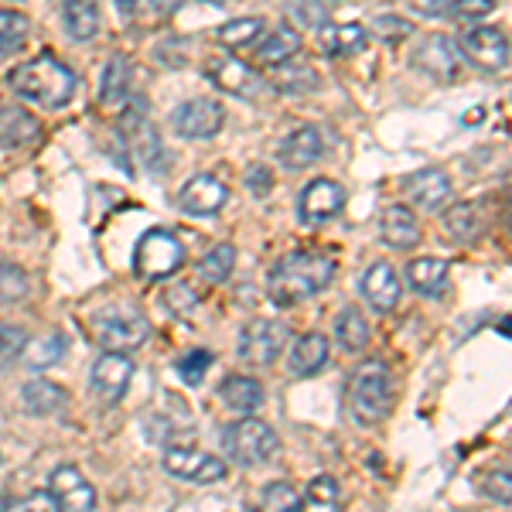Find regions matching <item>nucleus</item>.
Wrapping results in <instances>:
<instances>
[{
	"label": "nucleus",
	"mask_w": 512,
	"mask_h": 512,
	"mask_svg": "<svg viewBox=\"0 0 512 512\" xmlns=\"http://www.w3.org/2000/svg\"><path fill=\"white\" fill-rule=\"evenodd\" d=\"M335 256L325 250H294L287 253L284 260L274 263L267 277V291L270 301L280 304V308H291V304H301L308 297H315L325 291L335 280Z\"/></svg>",
	"instance_id": "f257e3e1"
},
{
	"label": "nucleus",
	"mask_w": 512,
	"mask_h": 512,
	"mask_svg": "<svg viewBox=\"0 0 512 512\" xmlns=\"http://www.w3.org/2000/svg\"><path fill=\"white\" fill-rule=\"evenodd\" d=\"M11 89L21 99H31L38 106H48V110H59L76 93V76L65 62H59L55 55H38V59L21 62L18 69H11Z\"/></svg>",
	"instance_id": "f03ea898"
},
{
	"label": "nucleus",
	"mask_w": 512,
	"mask_h": 512,
	"mask_svg": "<svg viewBox=\"0 0 512 512\" xmlns=\"http://www.w3.org/2000/svg\"><path fill=\"white\" fill-rule=\"evenodd\" d=\"M390 407V369L379 359L362 362L349 376V386H345V414L355 427H376L379 420H386Z\"/></svg>",
	"instance_id": "7ed1b4c3"
},
{
	"label": "nucleus",
	"mask_w": 512,
	"mask_h": 512,
	"mask_svg": "<svg viewBox=\"0 0 512 512\" xmlns=\"http://www.w3.org/2000/svg\"><path fill=\"white\" fill-rule=\"evenodd\" d=\"M222 444H226L229 458L246 468L267 465L280 448L274 427L263 424V420H256V417H243V420H236V424H229L226 434H222Z\"/></svg>",
	"instance_id": "20e7f679"
},
{
	"label": "nucleus",
	"mask_w": 512,
	"mask_h": 512,
	"mask_svg": "<svg viewBox=\"0 0 512 512\" xmlns=\"http://www.w3.org/2000/svg\"><path fill=\"white\" fill-rule=\"evenodd\" d=\"M185 263V246L178 243V236H171L168 229H151L140 236L134 250V270L147 280H164Z\"/></svg>",
	"instance_id": "39448f33"
},
{
	"label": "nucleus",
	"mask_w": 512,
	"mask_h": 512,
	"mask_svg": "<svg viewBox=\"0 0 512 512\" xmlns=\"http://www.w3.org/2000/svg\"><path fill=\"white\" fill-rule=\"evenodd\" d=\"M291 338V328L274 318H256L239 335V359L246 366H270Z\"/></svg>",
	"instance_id": "423d86ee"
},
{
	"label": "nucleus",
	"mask_w": 512,
	"mask_h": 512,
	"mask_svg": "<svg viewBox=\"0 0 512 512\" xmlns=\"http://www.w3.org/2000/svg\"><path fill=\"white\" fill-rule=\"evenodd\" d=\"M164 472L181 478V482H192V485H212L222 482L229 475V465L216 454H205L198 448H168L161 458Z\"/></svg>",
	"instance_id": "0eeeda50"
},
{
	"label": "nucleus",
	"mask_w": 512,
	"mask_h": 512,
	"mask_svg": "<svg viewBox=\"0 0 512 512\" xmlns=\"http://www.w3.org/2000/svg\"><path fill=\"white\" fill-rule=\"evenodd\" d=\"M171 127L185 140H209L226 127V110L216 99H188L171 113Z\"/></svg>",
	"instance_id": "6e6552de"
},
{
	"label": "nucleus",
	"mask_w": 512,
	"mask_h": 512,
	"mask_svg": "<svg viewBox=\"0 0 512 512\" xmlns=\"http://www.w3.org/2000/svg\"><path fill=\"white\" fill-rule=\"evenodd\" d=\"M458 52L482 72H502L509 65V38L499 28H472L461 35Z\"/></svg>",
	"instance_id": "1a4fd4ad"
},
{
	"label": "nucleus",
	"mask_w": 512,
	"mask_h": 512,
	"mask_svg": "<svg viewBox=\"0 0 512 512\" xmlns=\"http://www.w3.org/2000/svg\"><path fill=\"white\" fill-rule=\"evenodd\" d=\"M151 335V325H147L140 315H110L96 321V338L106 352H134L147 342Z\"/></svg>",
	"instance_id": "9d476101"
},
{
	"label": "nucleus",
	"mask_w": 512,
	"mask_h": 512,
	"mask_svg": "<svg viewBox=\"0 0 512 512\" xmlns=\"http://www.w3.org/2000/svg\"><path fill=\"white\" fill-rule=\"evenodd\" d=\"M48 492H52V499L59 509H69V512L96 509V489L86 482V475H82L76 465L55 468L52 478H48Z\"/></svg>",
	"instance_id": "9b49d317"
},
{
	"label": "nucleus",
	"mask_w": 512,
	"mask_h": 512,
	"mask_svg": "<svg viewBox=\"0 0 512 512\" xmlns=\"http://www.w3.org/2000/svg\"><path fill=\"white\" fill-rule=\"evenodd\" d=\"M342 202H345V192H342V185H338V181L315 178L301 192V202H297V209H301V222L318 226V222L335 219L338 212H342Z\"/></svg>",
	"instance_id": "f8f14e48"
},
{
	"label": "nucleus",
	"mask_w": 512,
	"mask_h": 512,
	"mask_svg": "<svg viewBox=\"0 0 512 512\" xmlns=\"http://www.w3.org/2000/svg\"><path fill=\"white\" fill-rule=\"evenodd\" d=\"M226 198H229V192H226V185H222L219 178L195 175V178L185 181V188H181L178 202H181V209H185L188 216L209 219V216H219L222 205H226Z\"/></svg>",
	"instance_id": "ddd939ff"
},
{
	"label": "nucleus",
	"mask_w": 512,
	"mask_h": 512,
	"mask_svg": "<svg viewBox=\"0 0 512 512\" xmlns=\"http://www.w3.org/2000/svg\"><path fill=\"white\" fill-rule=\"evenodd\" d=\"M130 376H134V362L123 352H106L93 366V390L103 396V403H120L130 386Z\"/></svg>",
	"instance_id": "4468645a"
},
{
	"label": "nucleus",
	"mask_w": 512,
	"mask_h": 512,
	"mask_svg": "<svg viewBox=\"0 0 512 512\" xmlns=\"http://www.w3.org/2000/svg\"><path fill=\"white\" fill-rule=\"evenodd\" d=\"M205 76H209L212 86H219L222 93H229V96H253V89H256V76L250 72V65L226 52L205 59Z\"/></svg>",
	"instance_id": "2eb2a0df"
},
{
	"label": "nucleus",
	"mask_w": 512,
	"mask_h": 512,
	"mask_svg": "<svg viewBox=\"0 0 512 512\" xmlns=\"http://www.w3.org/2000/svg\"><path fill=\"white\" fill-rule=\"evenodd\" d=\"M414 65L420 72H427V76L441 79V82H454L461 72V59H458V48L451 45L444 35H431L424 41V45L417 48L414 55Z\"/></svg>",
	"instance_id": "dca6fc26"
},
{
	"label": "nucleus",
	"mask_w": 512,
	"mask_h": 512,
	"mask_svg": "<svg viewBox=\"0 0 512 512\" xmlns=\"http://www.w3.org/2000/svg\"><path fill=\"white\" fill-rule=\"evenodd\" d=\"M403 188H407L410 202H417L420 209H431V212H437L451 198V178H448V171H441V168L417 171V175L407 178Z\"/></svg>",
	"instance_id": "f3484780"
},
{
	"label": "nucleus",
	"mask_w": 512,
	"mask_h": 512,
	"mask_svg": "<svg viewBox=\"0 0 512 512\" xmlns=\"http://www.w3.org/2000/svg\"><path fill=\"white\" fill-rule=\"evenodd\" d=\"M379 236H383V243L393 246V250H414L420 243L417 216L407 205H390V209H383V216H379Z\"/></svg>",
	"instance_id": "a211bd4d"
},
{
	"label": "nucleus",
	"mask_w": 512,
	"mask_h": 512,
	"mask_svg": "<svg viewBox=\"0 0 512 512\" xmlns=\"http://www.w3.org/2000/svg\"><path fill=\"white\" fill-rule=\"evenodd\" d=\"M362 294L376 311H393L400 301V277L390 263H373L362 277Z\"/></svg>",
	"instance_id": "6ab92c4d"
},
{
	"label": "nucleus",
	"mask_w": 512,
	"mask_h": 512,
	"mask_svg": "<svg viewBox=\"0 0 512 512\" xmlns=\"http://www.w3.org/2000/svg\"><path fill=\"white\" fill-rule=\"evenodd\" d=\"M41 134V123L31 117V113L18 110V106H7L0 110V147L4 151H21V147H31Z\"/></svg>",
	"instance_id": "aec40b11"
},
{
	"label": "nucleus",
	"mask_w": 512,
	"mask_h": 512,
	"mask_svg": "<svg viewBox=\"0 0 512 512\" xmlns=\"http://www.w3.org/2000/svg\"><path fill=\"white\" fill-rule=\"evenodd\" d=\"M277 158L280 164H287V168H294V171L308 168V164H315L321 158V134L315 127H297L291 137L280 140Z\"/></svg>",
	"instance_id": "412c9836"
},
{
	"label": "nucleus",
	"mask_w": 512,
	"mask_h": 512,
	"mask_svg": "<svg viewBox=\"0 0 512 512\" xmlns=\"http://www.w3.org/2000/svg\"><path fill=\"white\" fill-rule=\"evenodd\" d=\"M366 28L362 24H325V28L318 31V45L325 55H332V59H342V55H355L366 48Z\"/></svg>",
	"instance_id": "4be33fe9"
},
{
	"label": "nucleus",
	"mask_w": 512,
	"mask_h": 512,
	"mask_svg": "<svg viewBox=\"0 0 512 512\" xmlns=\"http://www.w3.org/2000/svg\"><path fill=\"white\" fill-rule=\"evenodd\" d=\"M219 400L236 414H253L263 407V386L253 376H229L219 386Z\"/></svg>",
	"instance_id": "5701e85b"
},
{
	"label": "nucleus",
	"mask_w": 512,
	"mask_h": 512,
	"mask_svg": "<svg viewBox=\"0 0 512 512\" xmlns=\"http://www.w3.org/2000/svg\"><path fill=\"white\" fill-rule=\"evenodd\" d=\"M407 280L414 284L417 294L441 297L444 287H448V263L434 260V256H420V260L407 263Z\"/></svg>",
	"instance_id": "b1692460"
},
{
	"label": "nucleus",
	"mask_w": 512,
	"mask_h": 512,
	"mask_svg": "<svg viewBox=\"0 0 512 512\" xmlns=\"http://www.w3.org/2000/svg\"><path fill=\"white\" fill-rule=\"evenodd\" d=\"M301 48V35L291 28V24H280L277 31H270L267 38L256 41V62L260 65H280V62H291Z\"/></svg>",
	"instance_id": "393cba45"
},
{
	"label": "nucleus",
	"mask_w": 512,
	"mask_h": 512,
	"mask_svg": "<svg viewBox=\"0 0 512 512\" xmlns=\"http://www.w3.org/2000/svg\"><path fill=\"white\" fill-rule=\"evenodd\" d=\"M328 362V338L318 332H308L294 342L291 349V373L294 376H315Z\"/></svg>",
	"instance_id": "a878e982"
},
{
	"label": "nucleus",
	"mask_w": 512,
	"mask_h": 512,
	"mask_svg": "<svg viewBox=\"0 0 512 512\" xmlns=\"http://www.w3.org/2000/svg\"><path fill=\"white\" fill-rule=\"evenodd\" d=\"M21 400H24V410L28 414H55L59 407H65V390L55 383H48V379H31V383H24L21 390Z\"/></svg>",
	"instance_id": "bb28decb"
},
{
	"label": "nucleus",
	"mask_w": 512,
	"mask_h": 512,
	"mask_svg": "<svg viewBox=\"0 0 512 512\" xmlns=\"http://www.w3.org/2000/svg\"><path fill=\"white\" fill-rule=\"evenodd\" d=\"M65 28L76 41L96 38L99 31V7L96 0H65Z\"/></svg>",
	"instance_id": "cd10ccee"
},
{
	"label": "nucleus",
	"mask_w": 512,
	"mask_h": 512,
	"mask_svg": "<svg viewBox=\"0 0 512 512\" xmlns=\"http://www.w3.org/2000/svg\"><path fill=\"white\" fill-rule=\"evenodd\" d=\"M335 338L345 352H362L369 342V325L359 308H345L335 321Z\"/></svg>",
	"instance_id": "c85d7f7f"
},
{
	"label": "nucleus",
	"mask_w": 512,
	"mask_h": 512,
	"mask_svg": "<svg viewBox=\"0 0 512 512\" xmlns=\"http://www.w3.org/2000/svg\"><path fill=\"white\" fill-rule=\"evenodd\" d=\"M127 89H130V62L117 55V59H110L103 72V89H99V99H103L106 106H120L123 99H127Z\"/></svg>",
	"instance_id": "c756f323"
},
{
	"label": "nucleus",
	"mask_w": 512,
	"mask_h": 512,
	"mask_svg": "<svg viewBox=\"0 0 512 512\" xmlns=\"http://www.w3.org/2000/svg\"><path fill=\"white\" fill-rule=\"evenodd\" d=\"M263 18H236L219 28V41H226V48H253L263 38Z\"/></svg>",
	"instance_id": "7c9ffc66"
},
{
	"label": "nucleus",
	"mask_w": 512,
	"mask_h": 512,
	"mask_svg": "<svg viewBox=\"0 0 512 512\" xmlns=\"http://www.w3.org/2000/svg\"><path fill=\"white\" fill-rule=\"evenodd\" d=\"M233 263H236V250L229 243H219L216 250H209L198 263V277L209 280V284H222L229 274H233Z\"/></svg>",
	"instance_id": "2f4dec72"
},
{
	"label": "nucleus",
	"mask_w": 512,
	"mask_h": 512,
	"mask_svg": "<svg viewBox=\"0 0 512 512\" xmlns=\"http://www.w3.org/2000/svg\"><path fill=\"white\" fill-rule=\"evenodd\" d=\"M274 86L284 93H304V89H318V72L311 65H274Z\"/></svg>",
	"instance_id": "473e14b6"
},
{
	"label": "nucleus",
	"mask_w": 512,
	"mask_h": 512,
	"mask_svg": "<svg viewBox=\"0 0 512 512\" xmlns=\"http://www.w3.org/2000/svg\"><path fill=\"white\" fill-rule=\"evenodd\" d=\"M65 355V338L62 335H48L41 342H28L24 345V359H28L31 369H45V366H55Z\"/></svg>",
	"instance_id": "72a5a7b5"
},
{
	"label": "nucleus",
	"mask_w": 512,
	"mask_h": 512,
	"mask_svg": "<svg viewBox=\"0 0 512 512\" xmlns=\"http://www.w3.org/2000/svg\"><path fill=\"white\" fill-rule=\"evenodd\" d=\"M444 222H448V229L458 239H475L482 233V216H478V205L472 202H461V205H454V209H448Z\"/></svg>",
	"instance_id": "f704fd0d"
},
{
	"label": "nucleus",
	"mask_w": 512,
	"mask_h": 512,
	"mask_svg": "<svg viewBox=\"0 0 512 512\" xmlns=\"http://www.w3.org/2000/svg\"><path fill=\"white\" fill-rule=\"evenodd\" d=\"M24 35H28V18H24L21 11H7V7H0V55L11 52V48H18Z\"/></svg>",
	"instance_id": "c9c22d12"
},
{
	"label": "nucleus",
	"mask_w": 512,
	"mask_h": 512,
	"mask_svg": "<svg viewBox=\"0 0 512 512\" xmlns=\"http://www.w3.org/2000/svg\"><path fill=\"white\" fill-rule=\"evenodd\" d=\"M28 297V274L14 263H0V304H14Z\"/></svg>",
	"instance_id": "e433bc0d"
},
{
	"label": "nucleus",
	"mask_w": 512,
	"mask_h": 512,
	"mask_svg": "<svg viewBox=\"0 0 512 512\" xmlns=\"http://www.w3.org/2000/svg\"><path fill=\"white\" fill-rule=\"evenodd\" d=\"M260 506L263 509H284V512H297L304 506L301 492H294L287 482H270L267 489L260 495Z\"/></svg>",
	"instance_id": "4c0bfd02"
},
{
	"label": "nucleus",
	"mask_w": 512,
	"mask_h": 512,
	"mask_svg": "<svg viewBox=\"0 0 512 512\" xmlns=\"http://www.w3.org/2000/svg\"><path fill=\"white\" fill-rule=\"evenodd\" d=\"M301 499H304V506H311V509H335L338 506V482L332 475H318Z\"/></svg>",
	"instance_id": "58836bf2"
},
{
	"label": "nucleus",
	"mask_w": 512,
	"mask_h": 512,
	"mask_svg": "<svg viewBox=\"0 0 512 512\" xmlns=\"http://www.w3.org/2000/svg\"><path fill=\"white\" fill-rule=\"evenodd\" d=\"M495 11V0H451L448 4V18L458 21V24H468V21H482L489 18Z\"/></svg>",
	"instance_id": "ea45409f"
},
{
	"label": "nucleus",
	"mask_w": 512,
	"mask_h": 512,
	"mask_svg": "<svg viewBox=\"0 0 512 512\" xmlns=\"http://www.w3.org/2000/svg\"><path fill=\"white\" fill-rule=\"evenodd\" d=\"M209 366H212V355L205 349H195V352H188L178 359V376L185 379L188 386H198L205 379V369Z\"/></svg>",
	"instance_id": "a19ab883"
},
{
	"label": "nucleus",
	"mask_w": 512,
	"mask_h": 512,
	"mask_svg": "<svg viewBox=\"0 0 512 512\" xmlns=\"http://www.w3.org/2000/svg\"><path fill=\"white\" fill-rule=\"evenodd\" d=\"M28 345V332L18 325H0V366H7L11 359H18Z\"/></svg>",
	"instance_id": "79ce46f5"
},
{
	"label": "nucleus",
	"mask_w": 512,
	"mask_h": 512,
	"mask_svg": "<svg viewBox=\"0 0 512 512\" xmlns=\"http://www.w3.org/2000/svg\"><path fill=\"white\" fill-rule=\"evenodd\" d=\"M246 188L256 195V198H263V195H270V188H274V175H270V168H250L246 171Z\"/></svg>",
	"instance_id": "37998d69"
},
{
	"label": "nucleus",
	"mask_w": 512,
	"mask_h": 512,
	"mask_svg": "<svg viewBox=\"0 0 512 512\" xmlns=\"http://www.w3.org/2000/svg\"><path fill=\"white\" fill-rule=\"evenodd\" d=\"M485 478H489V482H485V492H489L492 499H499L502 506H509L512 492H509V472H506V468H499V472H489Z\"/></svg>",
	"instance_id": "c03bdc74"
},
{
	"label": "nucleus",
	"mask_w": 512,
	"mask_h": 512,
	"mask_svg": "<svg viewBox=\"0 0 512 512\" xmlns=\"http://www.w3.org/2000/svg\"><path fill=\"white\" fill-rule=\"evenodd\" d=\"M376 35L383 38H407L410 35V24L407 21H396V18H376Z\"/></svg>",
	"instance_id": "a18cd8bd"
},
{
	"label": "nucleus",
	"mask_w": 512,
	"mask_h": 512,
	"mask_svg": "<svg viewBox=\"0 0 512 512\" xmlns=\"http://www.w3.org/2000/svg\"><path fill=\"white\" fill-rule=\"evenodd\" d=\"M11 509H59L52 499V492H35V495H24V499H14Z\"/></svg>",
	"instance_id": "49530a36"
},
{
	"label": "nucleus",
	"mask_w": 512,
	"mask_h": 512,
	"mask_svg": "<svg viewBox=\"0 0 512 512\" xmlns=\"http://www.w3.org/2000/svg\"><path fill=\"white\" fill-rule=\"evenodd\" d=\"M117 7H120L123 18H140L144 7H151V0H117Z\"/></svg>",
	"instance_id": "de8ad7c7"
},
{
	"label": "nucleus",
	"mask_w": 512,
	"mask_h": 512,
	"mask_svg": "<svg viewBox=\"0 0 512 512\" xmlns=\"http://www.w3.org/2000/svg\"><path fill=\"white\" fill-rule=\"evenodd\" d=\"M414 4L420 7V11H427V14H437V11H444V0H414Z\"/></svg>",
	"instance_id": "09e8293b"
},
{
	"label": "nucleus",
	"mask_w": 512,
	"mask_h": 512,
	"mask_svg": "<svg viewBox=\"0 0 512 512\" xmlns=\"http://www.w3.org/2000/svg\"><path fill=\"white\" fill-rule=\"evenodd\" d=\"M178 4H181V0H151L154 11H175Z\"/></svg>",
	"instance_id": "8fccbe9b"
},
{
	"label": "nucleus",
	"mask_w": 512,
	"mask_h": 512,
	"mask_svg": "<svg viewBox=\"0 0 512 512\" xmlns=\"http://www.w3.org/2000/svg\"><path fill=\"white\" fill-rule=\"evenodd\" d=\"M0 509H11V502H7L4 495H0Z\"/></svg>",
	"instance_id": "3c124183"
}]
</instances>
